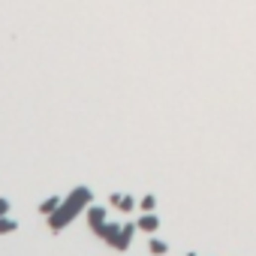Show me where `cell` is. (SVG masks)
<instances>
[{
	"label": "cell",
	"mask_w": 256,
	"mask_h": 256,
	"mask_svg": "<svg viewBox=\"0 0 256 256\" xmlns=\"http://www.w3.org/2000/svg\"><path fill=\"white\" fill-rule=\"evenodd\" d=\"M91 199H94L91 187H76V190H69V193L60 199L57 211H54V214H49V229H51V232L66 229V226H69L72 220H76L79 214H85V211H88Z\"/></svg>",
	"instance_id": "obj_1"
},
{
	"label": "cell",
	"mask_w": 256,
	"mask_h": 256,
	"mask_svg": "<svg viewBox=\"0 0 256 256\" xmlns=\"http://www.w3.org/2000/svg\"><path fill=\"white\" fill-rule=\"evenodd\" d=\"M136 229H139L136 223H124V226H118V223H108V220H105V223H102L100 229H94V232H97L105 244H112L115 250H127L130 241H133V235H136Z\"/></svg>",
	"instance_id": "obj_2"
},
{
	"label": "cell",
	"mask_w": 256,
	"mask_h": 256,
	"mask_svg": "<svg viewBox=\"0 0 256 256\" xmlns=\"http://www.w3.org/2000/svg\"><path fill=\"white\" fill-rule=\"evenodd\" d=\"M85 220H88V226H91V229H100V226L108 220V211H105V208H100V205H88Z\"/></svg>",
	"instance_id": "obj_3"
},
{
	"label": "cell",
	"mask_w": 256,
	"mask_h": 256,
	"mask_svg": "<svg viewBox=\"0 0 256 256\" xmlns=\"http://www.w3.org/2000/svg\"><path fill=\"white\" fill-rule=\"evenodd\" d=\"M136 226H139L142 232H157V229H160V217H157L154 211H145L139 220H136Z\"/></svg>",
	"instance_id": "obj_4"
},
{
	"label": "cell",
	"mask_w": 256,
	"mask_h": 256,
	"mask_svg": "<svg viewBox=\"0 0 256 256\" xmlns=\"http://www.w3.org/2000/svg\"><path fill=\"white\" fill-rule=\"evenodd\" d=\"M148 250H151V256H166V253H169V244L160 241V238H151V241H148Z\"/></svg>",
	"instance_id": "obj_5"
},
{
	"label": "cell",
	"mask_w": 256,
	"mask_h": 256,
	"mask_svg": "<svg viewBox=\"0 0 256 256\" xmlns=\"http://www.w3.org/2000/svg\"><path fill=\"white\" fill-rule=\"evenodd\" d=\"M60 199H63V196H51V199H46V202L40 205V214H46V217H49V214H54V211H57V205H60Z\"/></svg>",
	"instance_id": "obj_6"
},
{
	"label": "cell",
	"mask_w": 256,
	"mask_h": 256,
	"mask_svg": "<svg viewBox=\"0 0 256 256\" xmlns=\"http://www.w3.org/2000/svg\"><path fill=\"white\" fill-rule=\"evenodd\" d=\"M15 229H18V223L12 220V217H0V235H9Z\"/></svg>",
	"instance_id": "obj_7"
},
{
	"label": "cell",
	"mask_w": 256,
	"mask_h": 256,
	"mask_svg": "<svg viewBox=\"0 0 256 256\" xmlns=\"http://www.w3.org/2000/svg\"><path fill=\"white\" fill-rule=\"evenodd\" d=\"M133 205H136V199H133V196H121V202H118V208H121V211H133Z\"/></svg>",
	"instance_id": "obj_8"
},
{
	"label": "cell",
	"mask_w": 256,
	"mask_h": 256,
	"mask_svg": "<svg viewBox=\"0 0 256 256\" xmlns=\"http://www.w3.org/2000/svg\"><path fill=\"white\" fill-rule=\"evenodd\" d=\"M157 208V196H145L142 199V211H154Z\"/></svg>",
	"instance_id": "obj_9"
},
{
	"label": "cell",
	"mask_w": 256,
	"mask_h": 256,
	"mask_svg": "<svg viewBox=\"0 0 256 256\" xmlns=\"http://www.w3.org/2000/svg\"><path fill=\"white\" fill-rule=\"evenodd\" d=\"M6 214H9V199L0 196V217H6Z\"/></svg>",
	"instance_id": "obj_10"
},
{
	"label": "cell",
	"mask_w": 256,
	"mask_h": 256,
	"mask_svg": "<svg viewBox=\"0 0 256 256\" xmlns=\"http://www.w3.org/2000/svg\"><path fill=\"white\" fill-rule=\"evenodd\" d=\"M187 256H196V253H187Z\"/></svg>",
	"instance_id": "obj_11"
}]
</instances>
